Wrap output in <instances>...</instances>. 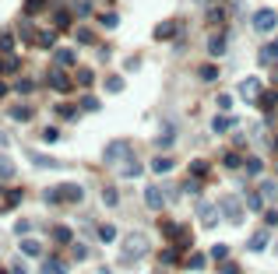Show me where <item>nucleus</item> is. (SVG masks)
Listing matches in <instances>:
<instances>
[{
    "label": "nucleus",
    "mask_w": 278,
    "mask_h": 274,
    "mask_svg": "<svg viewBox=\"0 0 278 274\" xmlns=\"http://www.w3.org/2000/svg\"><path fill=\"white\" fill-rule=\"evenodd\" d=\"M148 250H152V242H148V236H144V232H127L123 242H120V257H123V264L141 260V257L148 253Z\"/></svg>",
    "instance_id": "nucleus-1"
},
{
    "label": "nucleus",
    "mask_w": 278,
    "mask_h": 274,
    "mask_svg": "<svg viewBox=\"0 0 278 274\" xmlns=\"http://www.w3.org/2000/svg\"><path fill=\"white\" fill-rule=\"evenodd\" d=\"M42 197H46V204H78L85 197V190L78 187V183H60V187L42 190Z\"/></svg>",
    "instance_id": "nucleus-2"
},
{
    "label": "nucleus",
    "mask_w": 278,
    "mask_h": 274,
    "mask_svg": "<svg viewBox=\"0 0 278 274\" xmlns=\"http://www.w3.org/2000/svg\"><path fill=\"white\" fill-rule=\"evenodd\" d=\"M102 158H106L109 165H123L127 158H134V148H130L127 141H113L106 151H102Z\"/></svg>",
    "instance_id": "nucleus-3"
},
{
    "label": "nucleus",
    "mask_w": 278,
    "mask_h": 274,
    "mask_svg": "<svg viewBox=\"0 0 278 274\" xmlns=\"http://www.w3.org/2000/svg\"><path fill=\"white\" fill-rule=\"evenodd\" d=\"M218 211H222L229 222H243V204H240V197H222V201H218Z\"/></svg>",
    "instance_id": "nucleus-4"
},
{
    "label": "nucleus",
    "mask_w": 278,
    "mask_h": 274,
    "mask_svg": "<svg viewBox=\"0 0 278 274\" xmlns=\"http://www.w3.org/2000/svg\"><path fill=\"white\" fill-rule=\"evenodd\" d=\"M46 81H50L56 91H64V95H67V91H74V85H70V78L64 74V67H53V70L46 74Z\"/></svg>",
    "instance_id": "nucleus-5"
},
{
    "label": "nucleus",
    "mask_w": 278,
    "mask_h": 274,
    "mask_svg": "<svg viewBox=\"0 0 278 274\" xmlns=\"http://www.w3.org/2000/svg\"><path fill=\"white\" fill-rule=\"evenodd\" d=\"M275 25H278V14L275 11H257L254 14V28H257V32H271Z\"/></svg>",
    "instance_id": "nucleus-6"
},
{
    "label": "nucleus",
    "mask_w": 278,
    "mask_h": 274,
    "mask_svg": "<svg viewBox=\"0 0 278 274\" xmlns=\"http://www.w3.org/2000/svg\"><path fill=\"white\" fill-rule=\"evenodd\" d=\"M240 99H246V102H257V99H261V81H257V78H246V81H240Z\"/></svg>",
    "instance_id": "nucleus-7"
},
{
    "label": "nucleus",
    "mask_w": 278,
    "mask_h": 274,
    "mask_svg": "<svg viewBox=\"0 0 278 274\" xmlns=\"http://www.w3.org/2000/svg\"><path fill=\"white\" fill-rule=\"evenodd\" d=\"M144 204H148L152 211H158V207L166 204V190H162V187H155V183H152V187L144 190Z\"/></svg>",
    "instance_id": "nucleus-8"
},
{
    "label": "nucleus",
    "mask_w": 278,
    "mask_h": 274,
    "mask_svg": "<svg viewBox=\"0 0 278 274\" xmlns=\"http://www.w3.org/2000/svg\"><path fill=\"white\" fill-rule=\"evenodd\" d=\"M218 215H222V211H218L215 204H208V201H201V204H197V218H201L204 225H208V228L218 222Z\"/></svg>",
    "instance_id": "nucleus-9"
},
{
    "label": "nucleus",
    "mask_w": 278,
    "mask_h": 274,
    "mask_svg": "<svg viewBox=\"0 0 278 274\" xmlns=\"http://www.w3.org/2000/svg\"><path fill=\"white\" fill-rule=\"evenodd\" d=\"M28 162L39 165V169H60V162H56V158L42 155V151H35V148H28Z\"/></svg>",
    "instance_id": "nucleus-10"
},
{
    "label": "nucleus",
    "mask_w": 278,
    "mask_h": 274,
    "mask_svg": "<svg viewBox=\"0 0 278 274\" xmlns=\"http://www.w3.org/2000/svg\"><path fill=\"white\" fill-rule=\"evenodd\" d=\"M268 239H271V232H268V228H257V232L250 236V242H246V250H254V253H261V250L268 246Z\"/></svg>",
    "instance_id": "nucleus-11"
},
{
    "label": "nucleus",
    "mask_w": 278,
    "mask_h": 274,
    "mask_svg": "<svg viewBox=\"0 0 278 274\" xmlns=\"http://www.w3.org/2000/svg\"><path fill=\"white\" fill-rule=\"evenodd\" d=\"M257 56H261V64H268V67H271L275 60H278V39H275V42H264V46H261V53H257Z\"/></svg>",
    "instance_id": "nucleus-12"
},
{
    "label": "nucleus",
    "mask_w": 278,
    "mask_h": 274,
    "mask_svg": "<svg viewBox=\"0 0 278 274\" xmlns=\"http://www.w3.org/2000/svg\"><path fill=\"white\" fill-rule=\"evenodd\" d=\"M39 274H67V267L56 260V257H46V260H42V271Z\"/></svg>",
    "instance_id": "nucleus-13"
},
{
    "label": "nucleus",
    "mask_w": 278,
    "mask_h": 274,
    "mask_svg": "<svg viewBox=\"0 0 278 274\" xmlns=\"http://www.w3.org/2000/svg\"><path fill=\"white\" fill-rule=\"evenodd\" d=\"M53 64L56 67H74V50H56L53 53Z\"/></svg>",
    "instance_id": "nucleus-14"
},
{
    "label": "nucleus",
    "mask_w": 278,
    "mask_h": 274,
    "mask_svg": "<svg viewBox=\"0 0 278 274\" xmlns=\"http://www.w3.org/2000/svg\"><path fill=\"white\" fill-rule=\"evenodd\" d=\"M176 28H180L176 21H162V25L155 28V39H158V42H162V39H173V35H176Z\"/></svg>",
    "instance_id": "nucleus-15"
},
{
    "label": "nucleus",
    "mask_w": 278,
    "mask_h": 274,
    "mask_svg": "<svg viewBox=\"0 0 278 274\" xmlns=\"http://www.w3.org/2000/svg\"><path fill=\"white\" fill-rule=\"evenodd\" d=\"M208 53H211V56H222V53H226V35H222V32L208 39Z\"/></svg>",
    "instance_id": "nucleus-16"
},
{
    "label": "nucleus",
    "mask_w": 278,
    "mask_h": 274,
    "mask_svg": "<svg viewBox=\"0 0 278 274\" xmlns=\"http://www.w3.org/2000/svg\"><path fill=\"white\" fill-rule=\"evenodd\" d=\"M14 179V162L7 155H0V183H11Z\"/></svg>",
    "instance_id": "nucleus-17"
},
{
    "label": "nucleus",
    "mask_w": 278,
    "mask_h": 274,
    "mask_svg": "<svg viewBox=\"0 0 278 274\" xmlns=\"http://www.w3.org/2000/svg\"><path fill=\"white\" fill-rule=\"evenodd\" d=\"M229 127H236V116H215V120H211V130H215V134H222V130H229Z\"/></svg>",
    "instance_id": "nucleus-18"
},
{
    "label": "nucleus",
    "mask_w": 278,
    "mask_h": 274,
    "mask_svg": "<svg viewBox=\"0 0 278 274\" xmlns=\"http://www.w3.org/2000/svg\"><path fill=\"white\" fill-rule=\"evenodd\" d=\"M120 176H127V179H134V176H141V165H138V158H127V162L120 165Z\"/></svg>",
    "instance_id": "nucleus-19"
},
{
    "label": "nucleus",
    "mask_w": 278,
    "mask_h": 274,
    "mask_svg": "<svg viewBox=\"0 0 278 274\" xmlns=\"http://www.w3.org/2000/svg\"><path fill=\"white\" fill-rule=\"evenodd\" d=\"M261 197H264V201H275V197H278V183L275 179H264V183H261V190H257Z\"/></svg>",
    "instance_id": "nucleus-20"
},
{
    "label": "nucleus",
    "mask_w": 278,
    "mask_h": 274,
    "mask_svg": "<svg viewBox=\"0 0 278 274\" xmlns=\"http://www.w3.org/2000/svg\"><path fill=\"white\" fill-rule=\"evenodd\" d=\"M11 120H18V123H28V120H32V109H28V105H14V109H11Z\"/></svg>",
    "instance_id": "nucleus-21"
},
{
    "label": "nucleus",
    "mask_w": 278,
    "mask_h": 274,
    "mask_svg": "<svg viewBox=\"0 0 278 274\" xmlns=\"http://www.w3.org/2000/svg\"><path fill=\"white\" fill-rule=\"evenodd\" d=\"M169 236L176 239V246H190V242H194V239H190V232H183L180 225H173V232H169Z\"/></svg>",
    "instance_id": "nucleus-22"
},
{
    "label": "nucleus",
    "mask_w": 278,
    "mask_h": 274,
    "mask_svg": "<svg viewBox=\"0 0 278 274\" xmlns=\"http://www.w3.org/2000/svg\"><path fill=\"white\" fill-rule=\"evenodd\" d=\"M21 253H25V257H39V253H42V246H39L35 239H21Z\"/></svg>",
    "instance_id": "nucleus-23"
},
{
    "label": "nucleus",
    "mask_w": 278,
    "mask_h": 274,
    "mask_svg": "<svg viewBox=\"0 0 278 274\" xmlns=\"http://www.w3.org/2000/svg\"><path fill=\"white\" fill-rule=\"evenodd\" d=\"M53 42H56V32H39L35 35V46H42V50H50Z\"/></svg>",
    "instance_id": "nucleus-24"
},
{
    "label": "nucleus",
    "mask_w": 278,
    "mask_h": 274,
    "mask_svg": "<svg viewBox=\"0 0 278 274\" xmlns=\"http://www.w3.org/2000/svg\"><path fill=\"white\" fill-rule=\"evenodd\" d=\"M173 169V158H162V155H158L155 162H152V172H169Z\"/></svg>",
    "instance_id": "nucleus-25"
},
{
    "label": "nucleus",
    "mask_w": 278,
    "mask_h": 274,
    "mask_svg": "<svg viewBox=\"0 0 278 274\" xmlns=\"http://www.w3.org/2000/svg\"><path fill=\"white\" fill-rule=\"evenodd\" d=\"M99 239L102 242H113L116 239V225H99Z\"/></svg>",
    "instance_id": "nucleus-26"
},
{
    "label": "nucleus",
    "mask_w": 278,
    "mask_h": 274,
    "mask_svg": "<svg viewBox=\"0 0 278 274\" xmlns=\"http://www.w3.org/2000/svg\"><path fill=\"white\" fill-rule=\"evenodd\" d=\"M14 74V70H18V60H14V56H0V74Z\"/></svg>",
    "instance_id": "nucleus-27"
},
{
    "label": "nucleus",
    "mask_w": 278,
    "mask_h": 274,
    "mask_svg": "<svg viewBox=\"0 0 278 274\" xmlns=\"http://www.w3.org/2000/svg\"><path fill=\"white\" fill-rule=\"evenodd\" d=\"M246 207H250V211H264V197H261V193H250V197H246Z\"/></svg>",
    "instance_id": "nucleus-28"
},
{
    "label": "nucleus",
    "mask_w": 278,
    "mask_h": 274,
    "mask_svg": "<svg viewBox=\"0 0 278 274\" xmlns=\"http://www.w3.org/2000/svg\"><path fill=\"white\" fill-rule=\"evenodd\" d=\"M74 14H78V18L92 14V0H74Z\"/></svg>",
    "instance_id": "nucleus-29"
},
{
    "label": "nucleus",
    "mask_w": 278,
    "mask_h": 274,
    "mask_svg": "<svg viewBox=\"0 0 278 274\" xmlns=\"http://www.w3.org/2000/svg\"><path fill=\"white\" fill-rule=\"evenodd\" d=\"M53 239H56V242H70V228H67V225H56V228H53Z\"/></svg>",
    "instance_id": "nucleus-30"
},
{
    "label": "nucleus",
    "mask_w": 278,
    "mask_h": 274,
    "mask_svg": "<svg viewBox=\"0 0 278 274\" xmlns=\"http://www.w3.org/2000/svg\"><path fill=\"white\" fill-rule=\"evenodd\" d=\"M102 201H106L109 207H116V204H120V197H116V190H113V187H106V190H102Z\"/></svg>",
    "instance_id": "nucleus-31"
},
{
    "label": "nucleus",
    "mask_w": 278,
    "mask_h": 274,
    "mask_svg": "<svg viewBox=\"0 0 278 274\" xmlns=\"http://www.w3.org/2000/svg\"><path fill=\"white\" fill-rule=\"evenodd\" d=\"M56 116H64V120H78V109H74V105H60V109H56Z\"/></svg>",
    "instance_id": "nucleus-32"
},
{
    "label": "nucleus",
    "mask_w": 278,
    "mask_h": 274,
    "mask_svg": "<svg viewBox=\"0 0 278 274\" xmlns=\"http://www.w3.org/2000/svg\"><path fill=\"white\" fill-rule=\"evenodd\" d=\"M190 172H194V176L201 179L204 172H208V162H190Z\"/></svg>",
    "instance_id": "nucleus-33"
},
{
    "label": "nucleus",
    "mask_w": 278,
    "mask_h": 274,
    "mask_svg": "<svg viewBox=\"0 0 278 274\" xmlns=\"http://www.w3.org/2000/svg\"><path fill=\"white\" fill-rule=\"evenodd\" d=\"M74 260H88V246L85 242H74Z\"/></svg>",
    "instance_id": "nucleus-34"
},
{
    "label": "nucleus",
    "mask_w": 278,
    "mask_h": 274,
    "mask_svg": "<svg viewBox=\"0 0 278 274\" xmlns=\"http://www.w3.org/2000/svg\"><path fill=\"white\" fill-rule=\"evenodd\" d=\"M70 25V11H56V28H67Z\"/></svg>",
    "instance_id": "nucleus-35"
},
{
    "label": "nucleus",
    "mask_w": 278,
    "mask_h": 274,
    "mask_svg": "<svg viewBox=\"0 0 278 274\" xmlns=\"http://www.w3.org/2000/svg\"><path fill=\"white\" fill-rule=\"evenodd\" d=\"M243 169L250 172V176H254V172H261V158H246V162H243Z\"/></svg>",
    "instance_id": "nucleus-36"
},
{
    "label": "nucleus",
    "mask_w": 278,
    "mask_h": 274,
    "mask_svg": "<svg viewBox=\"0 0 278 274\" xmlns=\"http://www.w3.org/2000/svg\"><path fill=\"white\" fill-rule=\"evenodd\" d=\"M14 50V35H0V53H11Z\"/></svg>",
    "instance_id": "nucleus-37"
},
{
    "label": "nucleus",
    "mask_w": 278,
    "mask_h": 274,
    "mask_svg": "<svg viewBox=\"0 0 278 274\" xmlns=\"http://www.w3.org/2000/svg\"><path fill=\"white\" fill-rule=\"evenodd\" d=\"M187 267H190V271H201V267H204V257H201V253H194V257L187 260Z\"/></svg>",
    "instance_id": "nucleus-38"
},
{
    "label": "nucleus",
    "mask_w": 278,
    "mask_h": 274,
    "mask_svg": "<svg viewBox=\"0 0 278 274\" xmlns=\"http://www.w3.org/2000/svg\"><path fill=\"white\" fill-rule=\"evenodd\" d=\"M275 102H278V95H275V91H264V95H261V105H264V109H271Z\"/></svg>",
    "instance_id": "nucleus-39"
},
{
    "label": "nucleus",
    "mask_w": 278,
    "mask_h": 274,
    "mask_svg": "<svg viewBox=\"0 0 278 274\" xmlns=\"http://www.w3.org/2000/svg\"><path fill=\"white\" fill-rule=\"evenodd\" d=\"M42 7H46V0H28V4H25L28 14H35V11H42Z\"/></svg>",
    "instance_id": "nucleus-40"
},
{
    "label": "nucleus",
    "mask_w": 278,
    "mask_h": 274,
    "mask_svg": "<svg viewBox=\"0 0 278 274\" xmlns=\"http://www.w3.org/2000/svg\"><path fill=\"white\" fill-rule=\"evenodd\" d=\"M78 85H92V70H88V67L78 70Z\"/></svg>",
    "instance_id": "nucleus-41"
},
{
    "label": "nucleus",
    "mask_w": 278,
    "mask_h": 274,
    "mask_svg": "<svg viewBox=\"0 0 278 274\" xmlns=\"http://www.w3.org/2000/svg\"><path fill=\"white\" fill-rule=\"evenodd\" d=\"M81 109H88V113H95V109H99V99H92V95H88V99H81Z\"/></svg>",
    "instance_id": "nucleus-42"
},
{
    "label": "nucleus",
    "mask_w": 278,
    "mask_h": 274,
    "mask_svg": "<svg viewBox=\"0 0 278 274\" xmlns=\"http://www.w3.org/2000/svg\"><path fill=\"white\" fill-rule=\"evenodd\" d=\"M106 88H109V91H123V78H109Z\"/></svg>",
    "instance_id": "nucleus-43"
},
{
    "label": "nucleus",
    "mask_w": 278,
    "mask_h": 274,
    "mask_svg": "<svg viewBox=\"0 0 278 274\" xmlns=\"http://www.w3.org/2000/svg\"><path fill=\"white\" fill-rule=\"evenodd\" d=\"M211 257H215V260H222V257H229V246H222V242H218V246L211 250Z\"/></svg>",
    "instance_id": "nucleus-44"
},
{
    "label": "nucleus",
    "mask_w": 278,
    "mask_h": 274,
    "mask_svg": "<svg viewBox=\"0 0 278 274\" xmlns=\"http://www.w3.org/2000/svg\"><path fill=\"white\" fill-rule=\"evenodd\" d=\"M78 42H95V35L88 32V28H78Z\"/></svg>",
    "instance_id": "nucleus-45"
},
{
    "label": "nucleus",
    "mask_w": 278,
    "mask_h": 274,
    "mask_svg": "<svg viewBox=\"0 0 278 274\" xmlns=\"http://www.w3.org/2000/svg\"><path fill=\"white\" fill-rule=\"evenodd\" d=\"M162 264H176V250H162Z\"/></svg>",
    "instance_id": "nucleus-46"
},
{
    "label": "nucleus",
    "mask_w": 278,
    "mask_h": 274,
    "mask_svg": "<svg viewBox=\"0 0 278 274\" xmlns=\"http://www.w3.org/2000/svg\"><path fill=\"white\" fill-rule=\"evenodd\" d=\"M226 165H229V169H240L243 162H240V155H226Z\"/></svg>",
    "instance_id": "nucleus-47"
},
{
    "label": "nucleus",
    "mask_w": 278,
    "mask_h": 274,
    "mask_svg": "<svg viewBox=\"0 0 278 274\" xmlns=\"http://www.w3.org/2000/svg\"><path fill=\"white\" fill-rule=\"evenodd\" d=\"M99 21H102V25H106V28H113V25H116V14H102V18H99Z\"/></svg>",
    "instance_id": "nucleus-48"
},
{
    "label": "nucleus",
    "mask_w": 278,
    "mask_h": 274,
    "mask_svg": "<svg viewBox=\"0 0 278 274\" xmlns=\"http://www.w3.org/2000/svg\"><path fill=\"white\" fill-rule=\"evenodd\" d=\"M14 88H18V91H21V95H28V91H32V81H18V85H14Z\"/></svg>",
    "instance_id": "nucleus-49"
},
{
    "label": "nucleus",
    "mask_w": 278,
    "mask_h": 274,
    "mask_svg": "<svg viewBox=\"0 0 278 274\" xmlns=\"http://www.w3.org/2000/svg\"><path fill=\"white\" fill-rule=\"evenodd\" d=\"M264 222L268 225H278V211H264Z\"/></svg>",
    "instance_id": "nucleus-50"
},
{
    "label": "nucleus",
    "mask_w": 278,
    "mask_h": 274,
    "mask_svg": "<svg viewBox=\"0 0 278 274\" xmlns=\"http://www.w3.org/2000/svg\"><path fill=\"white\" fill-rule=\"evenodd\" d=\"M11 274H28V271H25V264H21V260H14V267H11Z\"/></svg>",
    "instance_id": "nucleus-51"
},
{
    "label": "nucleus",
    "mask_w": 278,
    "mask_h": 274,
    "mask_svg": "<svg viewBox=\"0 0 278 274\" xmlns=\"http://www.w3.org/2000/svg\"><path fill=\"white\" fill-rule=\"evenodd\" d=\"M222 274H240V267L236 264H222Z\"/></svg>",
    "instance_id": "nucleus-52"
},
{
    "label": "nucleus",
    "mask_w": 278,
    "mask_h": 274,
    "mask_svg": "<svg viewBox=\"0 0 278 274\" xmlns=\"http://www.w3.org/2000/svg\"><path fill=\"white\" fill-rule=\"evenodd\" d=\"M4 91H7V85H4V81H0V95H4Z\"/></svg>",
    "instance_id": "nucleus-53"
},
{
    "label": "nucleus",
    "mask_w": 278,
    "mask_h": 274,
    "mask_svg": "<svg viewBox=\"0 0 278 274\" xmlns=\"http://www.w3.org/2000/svg\"><path fill=\"white\" fill-rule=\"evenodd\" d=\"M271 148H275V151H278V137H275V141H271Z\"/></svg>",
    "instance_id": "nucleus-54"
},
{
    "label": "nucleus",
    "mask_w": 278,
    "mask_h": 274,
    "mask_svg": "<svg viewBox=\"0 0 278 274\" xmlns=\"http://www.w3.org/2000/svg\"><path fill=\"white\" fill-rule=\"evenodd\" d=\"M275 257H278V242H275Z\"/></svg>",
    "instance_id": "nucleus-55"
},
{
    "label": "nucleus",
    "mask_w": 278,
    "mask_h": 274,
    "mask_svg": "<svg viewBox=\"0 0 278 274\" xmlns=\"http://www.w3.org/2000/svg\"><path fill=\"white\" fill-rule=\"evenodd\" d=\"M155 274H162V271H155Z\"/></svg>",
    "instance_id": "nucleus-56"
}]
</instances>
